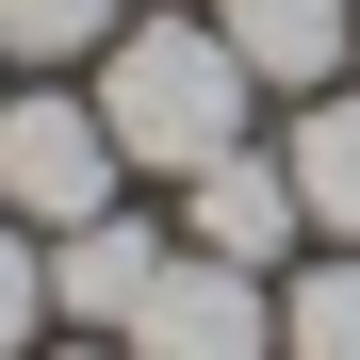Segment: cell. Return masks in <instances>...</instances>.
<instances>
[{
	"label": "cell",
	"instance_id": "1",
	"mask_svg": "<svg viewBox=\"0 0 360 360\" xmlns=\"http://www.w3.org/2000/svg\"><path fill=\"white\" fill-rule=\"evenodd\" d=\"M246 49H229L213 17H131V33H115L98 49V131L115 148H131L148 180H197V164H229V148H246Z\"/></svg>",
	"mask_w": 360,
	"mask_h": 360
},
{
	"label": "cell",
	"instance_id": "2",
	"mask_svg": "<svg viewBox=\"0 0 360 360\" xmlns=\"http://www.w3.org/2000/svg\"><path fill=\"white\" fill-rule=\"evenodd\" d=\"M131 148L98 131V98H0V213L17 229H98Z\"/></svg>",
	"mask_w": 360,
	"mask_h": 360
},
{
	"label": "cell",
	"instance_id": "3",
	"mask_svg": "<svg viewBox=\"0 0 360 360\" xmlns=\"http://www.w3.org/2000/svg\"><path fill=\"white\" fill-rule=\"evenodd\" d=\"M131 360H278V295L262 262H213V246H164V278L131 295Z\"/></svg>",
	"mask_w": 360,
	"mask_h": 360
},
{
	"label": "cell",
	"instance_id": "4",
	"mask_svg": "<svg viewBox=\"0 0 360 360\" xmlns=\"http://www.w3.org/2000/svg\"><path fill=\"white\" fill-rule=\"evenodd\" d=\"M180 229H197L213 262H278L311 213H295V164H278V148H229V164H197V180H180Z\"/></svg>",
	"mask_w": 360,
	"mask_h": 360
},
{
	"label": "cell",
	"instance_id": "5",
	"mask_svg": "<svg viewBox=\"0 0 360 360\" xmlns=\"http://www.w3.org/2000/svg\"><path fill=\"white\" fill-rule=\"evenodd\" d=\"M213 33L246 49V82L328 98V82H344V33H360V0H213Z\"/></svg>",
	"mask_w": 360,
	"mask_h": 360
},
{
	"label": "cell",
	"instance_id": "6",
	"mask_svg": "<svg viewBox=\"0 0 360 360\" xmlns=\"http://www.w3.org/2000/svg\"><path fill=\"white\" fill-rule=\"evenodd\" d=\"M164 278V229L131 213H98V229H49V311L66 328H131V295Z\"/></svg>",
	"mask_w": 360,
	"mask_h": 360
},
{
	"label": "cell",
	"instance_id": "7",
	"mask_svg": "<svg viewBox=\"0 0 360 360\" xmlns=\"http://www.w3.org/2000/svg\"><path fill=\"white\" fill-rule=\"evenodd\" d=\"M278 164H295V213H311L328 246H360V82H328V98H295V131H278Z\"/></svg>",
	"mask_w": 360,
	"mask_h": 360
},
{
	"label": "cell",
	"instance_id": "8",
	"mask_svg": "<svg viewBox=\"0 0 360 360\" xmlns=\"http://www.w3.org/2000/svg\"><path fill=\"white\" fill-rule=\"evenodd\" d=\"M278 360H360V246H328L278 295Z\"/></svg>",
	"mask_w": 360,
	"mask_h": 360
},
{
	"label": "cell",
	"instance_id": "9",
	"mask_svg": "<svg viewBox=\"0 0 360 360\" xmlns=\"http://www.w3.org/2000/svg\"><path fill=\"white\" fill-rule=\"evenodd\" d=\"M131 17L115 0H0V66H82V49H115Z\"/></svg>",
	"mask_w": 360,
	"mask_h": 360
},
{
	"label": "cell",
	"instance_id": "10",
	"mask_svg": "<svg viewBox=\"0 0 360 360\" xmlns=\"http://www.w3.org/2000/svg\"><path fill=\"white\" fill-rule=\"evenodd\" d=\"M33 328H49V246H33L17 213H0V360H17Z\"/></svg>",
	"mask_w": 360,
	"mask_h": 360
},
{
	"label": "cell",
	"instance_id": "11",
	"mask_svg": "<svg viewBox=\"0 0 360 360\" xmlns=\"http://www.w3.org/2000/svg\"><path fill=\"white\" fill-rule=\"evenodd\" d=\"M66 360H131V344H66Z\"/></svg>",
	"mask_w": 360,
	"mask_h": 360
}]
</instances>
